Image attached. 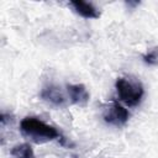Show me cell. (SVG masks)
<instances>
[{"mask_svg":"<svg viewBox=\"0 0 158 158\" xmlns=\"http://www.w3.org/2000/svg\"><path fill=\"white\" fill-rule=\"evenodd\" d=\"M20 131L25 137L30 138L35 143H46L54 139H63L62 135L56 127L41 121L37 117H25L20 123Z\"/></svg>","mask_w":158,"mask_h":158,"instance_id":"1","label":"cell"},{"mask_svg":"<svg viewBox=\"0 0 158 158\" xmlns=\"http://www.w3.org/2000/svg\"><path fill=\"white\" fill-rule=\"evenodd\" d=\"M118 99L127 106H137L143 98V86L141 81L131 78H117L115 83Z\"/></svg>","mask_w":158,"mask_h":158,"instance_id":"2","label":"cell"},{"mask_svg":"<svg viewBox=\"0 0 158 158\" xmlns=\"http://www.w3.org/2000/svg\"><path fill=\"white\" fill-rule=\"evenodd\" d=\"M128 111L117 101H112L102 106V118L106 123L121 127L128 121Z\"/></svg>","mask_w":158,"mask_h":158,"instance_id":"3","label":"cell"},{"mask_svg":"<svg viewBox=\"0 0 158 158\" xmlns=\"http://www.w3.org/2000/svg\"><path fill=\"white\" fill-rule=\"evenodd\" d=\"M41 98H42V100H44L48 104L57 106V107L65 105V98H64L62 90L56 85H47L46 88H43L41 91Z\"/></svg>","mask_w":158,"mask_h":158,"instance_id":"4","label":"cell"},{"mask_svg":"<svg viewBox=\"0 0 158 158\" xmlns=\"http://www.w3.org/2000/svg\"><path fill=\"white\" fill-rule=\"evenodd\" d=\"M74 12H77L79 16L84 19H99L100 17V11L88 1H81V0H73L69 2Z\"/></svg>","mask_w":158,"mask_h":158,"instance_id":"5","label":"cell"},{"mask_svg":"<svg viewBox=\"0 0 158 158\" xmlns=\"http://www.w3.org/2000/svg\"><path fill=\"white\" fill-rule=\"evenodd\" d=\"M67 90H68L72 104L79 105V106H85L88 104L89 93L83 84H70L67 86Z\"/></svg>","mask_w":158,"mask_h":158,"instance_id":"6","label":"cell"},{"mask_svg":"<svg viewBox=\"0 0 158 158\" xmlns=\"http://www.w3.org/2000/svg\"><path fill=\"white\" fill-rule=\"evenodd\" d=\"M11 156L14 158H36L32 148L27 143H21L11 149Z\"/></svg>","mask_w":158,"mask_h":158,"instance_id":"7","label":"cell"},{"mask_svg":"<svg viewBox=\"0 0 158 158\" xmlns=\"http://www.w3.org/2000/svg\"><path fill=\"white\" fill-rule=\"evenodd\" d=\"M142 58H143L144 63H147L149 65L158 64V48H153V49L148 51L146 54H143Z\"/></svg>","mask_w":158,"mask_h":158,"instance_id":"8","label":"cell"}]
</instances>
